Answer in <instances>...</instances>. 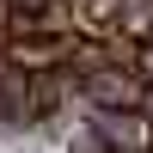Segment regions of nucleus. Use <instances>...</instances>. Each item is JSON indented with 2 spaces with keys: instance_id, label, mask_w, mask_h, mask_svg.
Masks as SVG:
<instances>
[{
  "instance_id": "2",
  "label": "nucleus",
  "mask_w": 153,
  "mask_h": 153,
  "mask_svg": "<svg viewBox=\"0 0 153 153\" xmlns=\"http://www.w3.org/2000/svg\"><path fill=\"white\" fill-rule=\"evenodd\" d=\"M74 6V37H117L129 0H68Z\"/></svg>"
},
{
  "instance_id": "5",
  "label": "nucleus",
  "mask_w": 153,
  "mask_h": 153,
  "mask_svg": "<svg viewBox=\"0 0 153 153\" xmlns=\"http://www.w3.org/2000/svg\"><path fill=\"white\" fill-rule=\"evenodd\" d=\"M141 117H147V129H153V86H147V98H141Z\"/></svg>"
},
{
  "instance_id": "4",
  "label": "nucleus",
  "mask_w": 153,
  "mask_h": 153,
  "mask_svg": "<svg viewBox=\"0 0 153 153\" xmlns=\"http://www.w3.org/2000/svg\"><path fill=\"white\" fill-rule=\"evenodd\" d=\"M129 61H135V74L153 86V31H147V37H135V55H129Z\"/></svg>"
},
{
  "instance_id": "3",
  "label": "nucleus",
  "mask_w": 153,
  "mask_h": 153,
  "mask_svg": "<svg viewBox=\"0 0 153 153\" xmlns=\"http://www.w3.org/2000/svg\"><path fill=\"white\" fill-rule=\"evenodd\" d=\"M68 153H117V147H110V141H104V129L92 123V129H74V141H68Z\"/></svg>"
},
{
  "instance_id": "1",
  "label": "nucleus",
  "mask_w": 153,
  "mask_h": 153,
  "mask_svg": "<svg viewBox=\"0 0 153 153\" xmlns=\"http://www.w3.org/2000/svg\"><path fill=\"white\" fill-rule=\"evenodd\" d=\"M0 61L19 74H61L74 61V31H6Z\"/></svg>"
}]
</instances>
